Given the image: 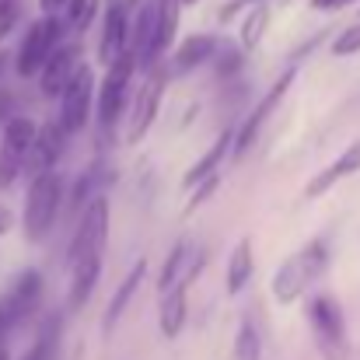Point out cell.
Masks as SVG:
<instances>
[{"label":"cell","instance_id":"6da1fadb","mask_svg":"<svg viewBox=\"0 0 360 360\" xmlns=\"http://www.w3.org/2000/svg\"><path fill=\"white\" fill-rule=\"evenodd\" d=\"M329 266V241L311 238L301 252H294L290 259H283V266L273 276V297L280 304H294Z\"/></svg>","mask_w":360,"mask_h":360},{"label":"cell","instance_id":"7a4b0ae2","mask_svg":"<svg viewBox=\"0 0 360 360\" xmlns=\"http://www.w3.org/2000/svg\"><path fill=\"white\" fill-rule=\"evenodd\" d=\"M63 207V179L56 172L35 175L28 182V196H25V238L28 241H42Z\"/></svg>","mask_w":360,"mask_h":360},{"label":"cell","instance_id":"3957f363","mask_svg":"<svg viewBox=\"0 0 360 360\" xmlns=\"http://www.w3.org/2000/svg\"><path fill=\"white\" fill-rule=\"evenodd\" d=\"M42 301V273L39 269H25L11 280V287L0 297V347H7L11 333L32 319V311Z\"/></svg>","mask_w":360,"mask_h":360},{"label":"cell","instance_id":"277c9868","mask_svg":"<svg viewBox=\"0 0 360 360\" xmlns=\"http://www.w3.org/2000/svg\"><path fill=\"white\" fill-rule=\"evenodd\" d=\"M308 322L315 333V343L326 360H343L347 357V319L343 308L333 294H315L308 304Z\"/></svg>","mask_w":360,"mask_h":360},{"label":"cell","instance_id":"5b68a950","mask_svg":"<svg viewBox=\"0 0 360 360\" xmlns=\"http://www.w3.org/2000/svg\"><path fill=\"white\" fill-rule=\"evenodd\" d=\"M133 70H136V56L126 49L120 53L112 63H109V74L98 88V136L109 133L122 116V105L129 98V81H133Z\"/></svg>","mask_w":360,"mask_h":360},{"label":"cell","instance_id":"8992f818","mask_svg":"<svg viewBox=\"0 0 360 360\" xmlns=\"http://www.w3.org/2000/svg\"><path fill=\"white\" fill-rule=\"evenodd\" d=\"M56 46H60V18H56V14H42V18L25 32V39H21V46H18V60H14L18 74H21V77H35Z\"/></svg>","mask_w":360,"mask_h":360},{"label":"cell","instance_id":"52a82bcc","mask_svg":"<svg viewBox=\"0 0 360 360\" xmlns=\"http://www.w3.org/2000/svg\"><path fill=\"white\" fill-rule=\"evenodd\" d=\"M105 235H109V200H105V196H95V200L81 210V221H77V228H74V238H70V266L84 262L88 255H102Z\"/></svg>","mask_w":360,"mask_h":360},{"label":"cell","instance_id":"ba28073f","mask_svg":"<svg viewBox=\"0 0 360 360\" xmlns=\"http://www.w3.org/2000/svg\"><path fill=\"white\" fill-rule=\"evenodd\" d=\"M35 136V122L25 116H11L4 122V136H0V189H11L18 182V175L25 172V158Z\"/></svg>","mask_w":360,"mask_h":360},{"label":"cell","instance_id":"9c48e42d","mask_svg":"<svg viewBox=\"0 0 360 360\" xmlns=\"http://www.w3.org/2000/svg\"><path fill=\"white\" fill-rule=\"evenodd\" d=\"M91 102H95V74H91V67L81 63L77 74L70 77V84L60 91V129L77 133L91 116Z\"/></svg>","mask_w":360,"mask_h":360},{"label":"cell","instance_id":"30bf717a","mask_svg":"<svg viewBox=\"0 0 360 360\" xmlns=\"http://www.w3.org/2000/svg\"><path fill=\"white\" fill-rule=\"evenodd\" d=\"M290 81H294V70H287V74H283V77H280V81L269 88V95H266V98H262V102H259V105H255V109L245 116V122L238 126V133H231V150H235L238 158L252 150V143L259 140V133H262L266 120H269V116L276 112V105L283 102V95H287Z\"/></svg>","mask_w":360,"mask_h":360},{"label":"cell","instance_id":"8fae6325","mask_svg":"<svg viewBox=\"0 0 360 360\" xmlns=\"http://www.w3.org/2000/svg\"><path fill=\"white\" fill-rule=\"evenodd\" d=\"M161 98H165V74H161L158 67H150V74H147L140 95H136V105H133V112H129V129H126L129 143H140V140L147 136V129L158 120Z\"/></svg>","mask_w":360,"mask_h":360},{"label":"cell","instance_id":"7c38bea8","mask_svg":"<svg viewBox=\"0 0 360 360\" xmlns=\"http://www.w3.org/2000/svg\"><path fill=\"white\" fill-rule=\"evenodd\" d=\"M81 67V46L77 42H67V46H56L49 53V60L42 63V70L35 74L39 77V91L46 98H60V91L70 84V77L77 74Z\"/></svg>","mask_w":360,"mask_h":360},{"label":"cell","instance_id":"4fadbf2b","mask_svg":"<svg viewBox=\"0 0 360 360\" xmlns=\"http://www.w3.org/2000/svg\"><path fill=\"white\" fill-rule=\"evenodd\" d=\"M63 140H67V133L60 129V122L35 126V136H32V147H28V158H25V172L32 179L53 172L56 161H60V154H63Z\"/></svg>","mask_w":360,"mask_h":360},{"label":"cell","instance_id":"5bb4252c","mask_svg":"<svg viewBox=\"0 0 360 360\" xmlns=\"http://www.w3.org/2000/svg\"><path fill=\"white\" fill-rule=\"evenodd\" d=\"M126 39H129V11L120 0H109L102 18V35H98V60L112 63L120 53H126Z\"/></svg>","mask_w":360,"mask_h":360},{"label":"cell","instance_id":"9a60e30c","mask_svg":"<svg viewBox=\"0 0 360 360\" xmlns=\"http://www.w3.org/2000/svg\"><path fill=\"white\" fill-rule=\"evenodd\" d=\"M143 273H147V259H136V262L129 266V273L122 276V283L116 287V294H112V301H109V308H105V319H102V333H105V336L116 333L120 319L126 315L129 301L136 297V290H140V283H143Z\"/></svg>","mask_w":360,"mask_h":360},{"label":"cell","instance_id":"2e32d148","mask_svg":"<svg viewBox=\"0 0 360 360\" xmlns=\"http://www.w3.org/2000/svg\"><path fill=\"white\" fill-rule=\"evenodd\" d=\"M179 11H182V0H158V21H154V39H150V49L143 56V67H158L161 53L175 42V32H179Z\"/></svg>","mask_w":360,"mask_h":360},{"label":"cell","instance_id":"e0dca14e","mask_svg":"<svg viewBox=\"0 0 360 360\" xmlns=\"http://www.w3.org/2000/svg\"><path fill=\"white\" fill-rule=\"evenodd\" d=\"M354 172H360V140L357 143H350L326 172H319L311 182H308V189H304V196L308 200H315V196H322V193H329L336 182H343L347 175H354Z\"/></svg>","mask_w":360,"mask_h":360},{"label":"cell","instance_id":"ac0fdd59","mask_svg":"<svg viewBox=\"0 0 360 360\" xmlns=\"http://www.w3.org/2000/svg\"><path fill=\"white\" fill-rule=\"evenodd\" d=\"M70 269H74V276H70V290H67V311H81L102 276V255H88L84 262H77Z\"/></svg>","mask_w":360,"mask_h":360},{"label":"cell","instance_id":"d6986e66","mask_svg":"<svg viewBox=\"0 0 360 360\" xmlns=\"http://www.w3.org/2000/svg\"><path fill=\"white\" fill-rule=\"evenodd\" d=\"M221 46V39L214 32H200V35H189L179 49H175V70L186 74V70H196L203 67L207 60H214V49Z\"/></svg>","mask_w":360,"mask_h":360},{"label":"cell","instance_id":"ffe728a7","mask_svg":"<svg viewBox=\"0 0 360 360\" xmlns=\"http://www.w3.org/2000/svg\"><path fill=\"white\" fill-rule=\"evenodd\" d=\"M186 315H189V290H186V287H172V290L161 297V311H158L161 336H165V340H175V336L186 329Z\"/></svg>","mask_w":360,"mask_h":360},{"label":"cell","instance_id":"44dd1931","mask_svg":"<svg viewBox=\"0 0 360 360\" xmlns=\"http://www.w3.org/2000/svg\"><path fill=\"white\" fill-rule=\"evenodd\" d=\"M228 150H231V133L224 129V133L217 136V143H214V147H210V150H207V154H203V158H200V161H196V165L186 172L182 189H193V186H200L203 179H210V175L221 168V161H224V154H228Z\"/></svg>","mask_w":360,"mask_h":360},{"label":"cell","instance_id":"7402d4cb","mask_svg":"<svg viewBox=\"0 0 360 360\" xmlns=\"http://www.w3.org/2000/svg\"><path fill=\"white\" fill-rule=\"evenodd\" d=\"M252 269H255V259H252V241L241 238L231 252V262H228V294H241V287L252 280Z\"/></svg>","mask_w":360,"mask_h":360},{"label":"cell","instance_id":"603a6c76","mask_svg":"<svg viewBox=\"0 0 360 360\" xmlns=\"http://www.w3.org/2000/svg\"><path fill=\"white\" fill-rule=\"evenodd\" d=\"M189 248H193L189 238H179L172 245V252H168V259H165V266H161V273H158V290H161V294H168L172 287H179L182 269H186V259H189Z\"/></svg>","mask_w":360,"mask_h":360},{"label":"cell","instance_id":"cb8c5ba5","mask_svg":"<svg viewBox=\"0 0 360 360\" xmlns=\"http://www.w3.org/2000/svg\"><path fill=\"white\" fill-rule=\"evenodd\" d=\"M60 11H63L60 28H67V32L81 35V32H88V28H91V21H95V14H98V0H67Z\"/></svg>","mask_w":360,"mask_h":360},{"label":"cell","instance_id":"d4e9b609","mask_svg":"<svg viewBox=\"0 0 360 360\" xmlns=\"http://www.w3.org/2000/svg\"><path fill=\"white\" fill-rule=\"evenodd\" d=\"M266 25H269V7H266V4L248 7V14L241 18V35H238V46L245 49V53H248V49H255V46L262 42Z\"/></svg>","mask_w":360,"mask_h":360},{"label":"cell","instance_id":"484cf974","mask_svg":"<svg viewBox=\"0 0 360 360\" xmlns=\"http://www.w3.org/2000/svg\"><path fill=\"white\" fill-rule=\"evenodd\" d=\"M56 347H60V315H49L39 329V340L32 343V350L21 360H53L56 357Z\"/></svg>","mask_w":360,"mask_h":360},{"label":"cell","instance_id":"4316f807","mask_svg":"<svg viewBox=\"0 0 360 360\" xmlns=\"http://www.w3.org/2000/svg\"><path fill=\"white\" fill-rule=\"evenodd\" d=\"M262 357V340L252 319H245L235 333V360H259Z\"/></svg>","mask_w":360,"mask_h":360},{"label":"cell","instance_id":"83f0119b","mask_svg":"<svg viewBox=\"0 0 360 360\" xmlns=\"http://www.w3.org/2000/svg\"><path fill=\"white\" fill-rule=\"evenodd\" d=\"M214 60H217V74H221V77H231L235 70H241V63H245V49H241L238 42L217 46V49H214Z\"/></svg>","mask_w":360,"mask_h":360},{"label":"cell","instance_id":"f1b7e54d","mask_svg":"<svg viewBox=\"0 0 360 360\" xmlns=\"http://www.w3.org/2000/svg\"><path fill=\"white\" fill-rule=\"evenodd\" d=\"M207 266V245H196L193 241V248H189V259H186V269H182V280H179V287H193L196 283V276H200V269Z\"/></svg>","mask_w":360,"mask_h":360},{"label":"cell","instance_id":"f546056e","mask_svg":"<svg viewBox=\"0 0 360 360\" xmlns=\"http://www.w3.org/2000/svg\"><path fill=\"white\" fill-rule=\"evenodd\" d=\"M21 21V0H0V42L18 28Z\"/></svg>","mask_w":360,"mask_h":360},{"label":"cell","instance_id":"4dcf8cb0","mask_svg":"<svg viewBox=\"0 0 360 360\" xmlns=\"http://www.w3.org/2000/svg\"><path fill=\"white\" fill-rule=\"evenodd\" d=\"M217 186H221V175H217V172H214L210 179H203L200 186H193L196 193H193V200L186 203V214H193V210H200V207H203V203H207V200H210V196L217 193Z\"/></svg>","mask_w":360,"mask_h":360},{"label":"cell","instance_id":"1f68e13d","mask_svg":"<svg viewBox=\"0 0 360 360\" xmlns=\"http://www.w3.org/2000/svg\"><path fill=\"white\" fill-rule=\"evenodd\" d=\"M333 53H336V56H350V53H360V25H350L347 32H340V39L333 42Z\"/></svg>","mask_w":360,"mask_h":360},{"label":"cell","instance_id":"d6a6232c","mask_svg":"<svg viewBox=\"0 0 360 360\" xmlns=\"http://www.w3.org/2000/svg\"><path fill=\"white\" fill-rule=\"evenodd\" d=\"M255 4H266V0H231V4H228V7L221 11V18L228 21V18H235V14H238L241 7H255Z\"/></svg>","mask_w":360,"mask_h":360},{"label":"cell","instance_id":"836d02e7","mask_svg":"<svg viewBox=\"0 0 360 360\" xmlns=\"http://www.w3.org/2000/svg\"><path fill=\"white\" fill-rule=\"evenodd\" d=\"M11 228H14V214H11V210H7V207L0 203V238H4V235H7Z\"/></svg>","mask_w":360,"mask_h":360},{"label":"cell","instance_id":"e575fe53","mask_svg":"<svg viewBox=\"0 0 360 360\" xmlns=\"http://www.w3.org/2000/svg\"><path fill=\"white\" fill-rule=\"evenodd\" d=\"M343 4H354V0H311L315 11H333V7H343Z\"/></svg>","mask_w":360,"mask_h":360},{"label":"cell","instance_id":"d590c367","mask_svg":"<svg viewBox=\"0 0 360 360\" xmlns=\"http://www.w3.org/2000/svg\"><path fill=\"white\" fill-rule=\"evenodd\" d=\"M67 0H42V14H56Z\"/></svg>","mask_w":360,"mask_h":360},{"label":"cell","instance_id":"8d00e7d4","mask_svg":"<svg viewBox=\"0 0 360 360\" xmlns=\"http://www.w3.org/2000/svg\"><path fill=\"white\" fill-rule=\"evenodd\" d=\"M4 67H7V56H4V53H0V74H4Z\"/></svg>","mask_w":360,"mask_h":360},{"label":"cell","instance_id":"74e56055","mask_svg":"<svg viewBox=\"0 0 360 360\" xmlns=\"http://www.w3.org/2000/svg\"><path fill=\"white\" fill-rule=\"evenodd\" d=\"M182 4H186V7H189V4H196V0H182Z\"/></svg>","mask_w":360,"mask_h":360}]
</instances>
